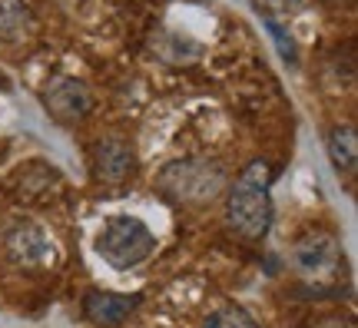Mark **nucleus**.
I'll return each instance as SVG.
<instances>
[{"mask_svg":"<svg viewBox=\"0 0 358 328\" xmlns=\"http://www.w3.org/2000/svg\"><path fill=\"white\" fill-rule=\"evenodd\" d=\"M226 222L243 239H262L272 229V169L266 159H252L226 186Z\"/></svg>","mask_w":358,"mask_h":328,"instance_id":"1","label":"nucleus"},{"mask_svg":"<svg viewBox=\"0 0 358 328\" xmlns=\"http://www.w3.org/2000/svg\"><path fill=\"white\" fill-rule=\"evenodd\" d=\"M229 186V169L219 159H176L156 176V190L179 206H209Z\"/></svg>","mask_w":358,"mask_h":328,"instance_id":"2","label":"nucleus"},{"mask_svg":"<svg viewBox=\"0 0 358 328\" xmlns=\"http://www.w3.org/2000/svg\"><path fill=\"white\" fill-rule=\"evenodd\" d=\"M156 249V236L150 232V226L136 219V215H113L96 236V252L106 265H113L120 272L136 269L140 262H146Z\"/></svg>","mask_w":358,"mask_h":328,"instance_id":"3","label":"nucleus"},{"mask_svg":"<svg viewBox=\"0 0 358 328\" xmlns=\"http://www.w3.org/2000/svg\"><path fill=\"white\" fill-rule=\"evenodd\" d=\"M289 262L306 282H332L338 265H342V245L332 232L325 229H308L302 239H295L292 252H289Z\"/></svg>","mask_w":358,"mask_h":328,"instance_id":"4","label":"nucleus"},{"mask_svg":"<svg viewBox=\"0 0 358 328\" xmlns=\"http://www.w3.org/2000/svg\"><path fill=\"white\" fill-rule=\"evenodd\" d=\"M43 106L60 127H73L93 110V93L83 80L57 76V80H50V87L43 90Z\"/></svg>","mask_w":358,"mask_h":328,"instance_id":"5","label":"nucleus"},{"mask_svg":"<svg viewBox=\"0 0 358 328\" xmlns=\"http://www.w3.org/2000/svg\"><path fill=\"white\" fill-rule=\"evenodd\" d=\"M3 249L17 265L27 269H40L53 259V242L47 239V232L34 222H17V226L3 236Z\"/></svg>","mask_w":358,"mask_h":328,"instance_id":"6","label":"nucleus"},{"mask_svg":"<svg viewBox=\"0 0 358 328\" xmlns=\"http://www.w3.org/2000/svg\"><path fill=\"white\" fill-rule=\"evenodd\" d=\"M140 302H143V295H120V292L93 289V292H87V299H83V315L96 328H116L136 312Z\"/></svg>","mask_w":358,"mask_h":328,"instance_id":"7","label":"nucleus"},{"mask_svg":"<svg viewBox=\"0 0 358 328\" xmlns=\"http://www.w3.org/2000/svg\"><path fill=\"white\" fill-rule=\"evenodd\" d=\"M93 166H96V176L103 183H127L133 173H136V152L127 139H100L96 150H93Z\"/></svg>","mask_w":358,"mask_h":328,"instance_id":"8","label":"nucleus"},{"mask_svg":"<svg viewBox=\"0 0 358 328\" xmlns=\"http://www.w3.org/2000/svg\"><path fill=\"white\" fill-rule=\"evenodd\" d=\"M325 150H329V159H332L335 173L342 176H352L358 166V133L355 127H335L325 139Z\"/></svg>","mask_w":358,"mask_h":328,"instance_id":"9","label":"nucleus"},{"mask_svg":"<svg viewBox=\"0 0 358 328\" xmlns=\"http://www.w3.org/2000/svg\"><path fill=\"white\" fill-rule=\"evenodd\" d=\"M30 24V10L24 0H0V40H17Z\"/></svg>","mask_w":358,"mask_h":328,"instance_id":"10","label":"nucleus"},{"mask_svg":"<svg viewBox=\"0 0 358 328\" xmlns=\"http://www.w3.org/2000/svg\"><path fill=\"white\" fill-rule=\"evenodd\" d=\"M199 328H259V322L239 305H222L213 315H206Z\"/></svg>","mask_w":358,"mask_h":328,"instance_id":"11","label":"nucleus"},{"mask_svg":"<svg viewBox=\"0 0 358 328\" xmlns=\"http://www.w3.org/2000/svg\"><path fill=\"white\" fill-rule=\"evenodd\" d=\"M319 328H352L348 322H342V318H329V322H322Z\"/></svg>","mask_w":358,"mask_h":328,"instance_id":"12","label":"nucleus"}]
</instances>
